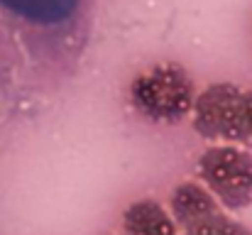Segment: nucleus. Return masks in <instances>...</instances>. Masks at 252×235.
Segmentation results:
<instances>
[{
  "instance_id": "obj_5",
  "label": "nucleus",
  "mask_w": 252,
  "mask_h": 235,
  "mask_svg": "<svg viewBox=\"0 0 252 235\" xmlns=\"http://www.w3.org/2000/svg\"><path fill=\"white\" fill-rule=\"evenodd\" d=\"M123 235H181L176 221L167 213V208L152 199L135 201L123 211Z\"/></svg>"
},
{
  "instance_id": "obj_4",
  "label": "nucleus",
  "mask_w": 252,
  "mask_h": 235,
  "mask_svg": "<svg viewBox=\"0 0 252 235\" xmlns=\"http://www.w3.org/2000/svg\"><path fill=\"white\" fill-rule=\"evenodd\" d=\"M86 0H0V7L42 32L71 30L84 15Z\"/></svg>"
},
{
  "instance_id": "obj_8",
  "label": "nucleus",
  "mask_w": 252,
  "mask_h": 235,
  "mask_svg": "<svg viewBox=\"0 0 252 235\" xmlns=\"http://www.w3.org/2000/svg\"><path fill=\"white\" fill-rule=\"evenodd\" d=\"M230 142H238V145L252 150V88L240 91V98L235 105V118H233Z\"/></svg>"
},
{
  "instance_id": "obj_2",
  "label": "nucleus",
  "mask_w": 252,
  "mask_h": 235,
  "mask_svg": "<svg viewBox=\"0 0 252 235\" xmlns=\"http://www.w3.org/2000/svg\"><path fill=\"white\" fill-rule=\"evenodd\" d=\"M198 176L225 208H248L252 203V157L230 145L208 147L198 157Z\"/></svg>"
},
{
  "instance_id": "obj_1",
  "label": "nucleus",
  "mask_w": 252,
  "mask_h": 235,
  "mask_svg": "<svg viewBox=\"0 0 252 235\" xmlns=\"http://www.w3.org/2000/svg\"><path fill=\"white\" fill-rule=\"evenodd\" d=\"M196 98L193 81L181 64L162 62L142 74H137L130 86V103L135 110L162 125H176L189 118Z\"/></svg>"
},
{
  "instance_id": "obj_6",
  "label": "nucleus",
  "mask_w": 252,
  "mask_h": 235,
  "mask_svg": "<svg viewBox=\"0 0 252 235\" xmlns=\"http://www.w3.org/2000/svg\"><path fill=\"white\" fill-rule=\"evenodd\" d=\"M216 211H220V203L206 186H201L196 181H181L171 191V216L181 231Z\"/></svg>"
},
{
  "instance_id": "obj_3",
  "label": "nucleus",
  "mask_w": 252,
  "mask_h": 235,
  "mask_svg": "<svg viewBox=\"0 0 252 235\" xmlns=\"http://www.w3.org/2000/svg\"><path fill=\"white\" fill-rule=\"evenodd\" d=\"M240 91L235 83H213L203 88L191 105L193 113V130L211 142H230L233 135V118L235 105L240 98Z\"/></svg>"
},
{
  "instance_id": "obj_9",
  "label": "nucleus",
  "mask_w": 252,
  "mask_h": 235,
  "mask_svg": "<svg viewBox=\"0 0 252 235\" xmlns=\"http://www.w3.org/2000/svg\"><path fill=\"white\" fill-rule=\"evenodd\" d=\"M120 235H123V233H120Z\"/></svg>"
},
{
  "instance_id": "obj_7",
  "label": "nucleus",
  "mask_w": 252,
  "mask_h": 235,
  "mask_svg": "<svg viewBox=\"0 0 252 235\" xmlns=\"http://www.w3.org/2000/svg\"><path fill=\"white\" fill-rule=\"evenodd\" d=\"M184 235H252V231L248 226L238 223L235 218L225 216L223 211H216L201 218L198 223L184 228Z\"/></svg>"
}]
</instances>
